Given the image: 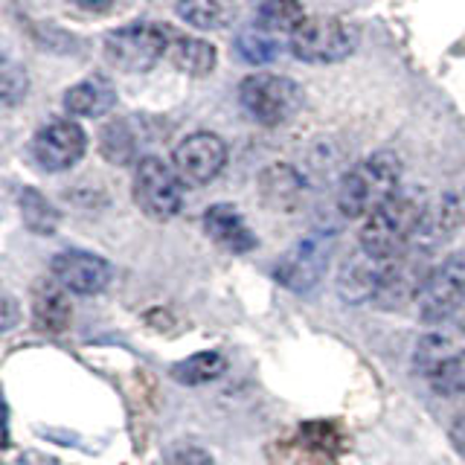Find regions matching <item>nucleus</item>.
<instances>
[{"label":"nucleus","mask_w":465,"mask_h":465,"mask_svg":"<svg viewBox=\"0 0 465 465\" xmlns=\"http://www.w3.org/2000/svg\"><path fill=\"white\" fill-rule=\"evenodd\" d=\"M166 465H215L213 457L198 445H172L166 450Z\"/></svg>","instance_id":"27"},{"label":"nucleus","mask_w":465,"mask_h":465,"mask_svg":"<svg viewBox=\"0 0 465 465\" xmlns=\"http://www.w3.org/2000/svg\"><path fill=\"white\" fill-rule=\"evenodd\" d=\"M256 15L268 33H294L305 21L300 0H256Z\"/></svg>","instance_id":"23"},{"label":"nucleus","mask_w":465,"mask_h":465,"mask_svg":"<svg viewBox=\"0 0 465 465\" xmlns=\"http://www.w3.org/2000/svg\"><path fill=\"white\" fill-rule=\"evenodd\" d=\"M169 33L160 24L134 21L108 33L105 55L125 73H145L163 58V53H169Z\"/></svg>","instance_id":"6"},{"label":"nucleus","mask_w":465,"mask_h":465,"mask_svg":"<svg viewBox=\"0 0 465 465\" xmlns=\"http://www.w3.org/2000/svg\"><path fill=\"white\" fill-rule=\"evenodd\" d=\"M430 203L416 189H399L384 207H378L361 227V251L378 259H396L404 253L425 222Z\"/></svg>","instance_id":"1"},{"label":"nucleus","mask_w":465,"mask_h":465,"mask_svg":"<svg viewBox=\"0 0 465 465\" xmlns=\"http://www.w3.org/2000/svg\"><path fill=\"white\" fill-rule=\"evenodd\" d=\"M116 105V87L108 76L94 73L64 94V108L73 116H102Z\"/></svg>","instance_id":"17"},{"label":"nucleus","mask_w":465,"mask_h":465,"mask_svg":"<svg viewBox=\"0 0 465 465\" xmlns=\"http://www.w3.org/2000/svg\"><path fill=\"white\" fill-rule=\"evenodd\" d=\"M355 26L341 18H331V15H312L291 33V53L309 64L341 62V58L355 53Z\"/></svg>","instance_id":"4"},{"label":"nucleus","mask_w":465,"mask_h":465,"mask_svg":"<svg viewBox=\"0 0 465 465\" xmlns=\"http://www.w3.org/2000/svg\"><path fill=\"white\" fill-rule=\"evenodd\" d=\"M134 201L154 222H169L183 210L181 174L160 157H143L134 169Z\"/></svg>","instance_id":"8"},{"label":"nucleus","mask_w":465,"mask_h":465,"mask_svg":"<svg viewBox=\"0 0 465 465\" xmlns=\"http://www.w3.org/2000/svg\"><path fill=\"white\" fill-rule=\"evenodd\" d=\"M15 465H58V462L50 454H41V450H26V454L15 460Z\"/></svg>","instance_id":"28"},{"label":"nucleus","mask_w":465,"mask_h":465,"mask_svg":"<svg viewBox=\"0 0 465 465\" xmlns=\"http://www.w3.org/2000/svg\"><path fill=\"white\" fill-rule=\"evenodd\" d=\"M26 70L15 64L12 58H4V70H0V94H4V105L12 108L26 96Z\"/></svg>","instance_id":"26"},{"label":"nucleus","mask_w":465,"mask_h":465,"mask_svg":"<svg viewBox=\"0 0 465 465\" xmlns=\"http://www.w3.org/2000/svg\"><path fill=\"white\" fill-rule=\"evenodd\" d=\"M70 4H76L84 12H105L114 4V0H70Z\"/></svg>","instance_id":"30"},{"label":"nucleus","mask_w":465,"mask_h":465,"mask_svg":"<svg viewBox=\"0 0 465 465\" xmlns=\"http://www.w3.org/2000/svg\"><path fill=\"white\" fill-rule=\"evenodd\" d=\"M413 370L425 378L440 396H462L465 392V341L448 334H425L416 343Z\"/></svg>","instance_id":"5"},{"label":"nucleus","mask_w":465,"mask_h":465,"mask_svg":"<svg viewBox=\"0 0 465 465\" xmlns=\"http://www.w3.org/2000/svg\"><path fill=\"white\" fill-rule=\"evenodd\" d=\"M18 203H21V218H24V224L29 230L38 232V236H50V232H55L58 210L38 193V189H33V186L21 189Z\"/></svg>","instance_id":"22"},{"label":"nucleus","mask_w":465,"mask_h":465,"mask_svg":"<svg viewBox=\"0 0 465 465\" xmlns=\"http://www.w3.org/2000/svg\"><path fill=\"white\" fill-rule=\"evenodd\" d=\"M244 114L259 125H282L302 108V87L273 73H253L239 84Z\"/></svg>","instance_id":"3"},{"label":"nucleus","mask_w":465,"mask_h":465,"mask_svg":"<svg viewBox=\"0 0 465 465\" xmlns=\"http://www.w3.org/2000/svg\"><path fill=\"white\" fill-rule=\"evenodd\" d=\"M174 12L195 29H224L236 15V6L232 0H178Z\"/></svg>","instance_id":"20"},{"label":"nucleus","mask_w":465,"mask_h":465,"mask_svg":"<svg viewBox=\"0 0 465 465\" xmlns=\"http://www.w3.org/2000/svg\"><path fill=\"white\" fill-rule=\"evenodd\" d=\"M259 186H262V198L276 210H291L302 198V178L285 163L268 166L262 172Z\"/></svg>","instance_id":"19"},{"label":"nucleus","mask_w":465,"mask_h":465,"mask_svg":"<svg viewBox=\"0 0 465 465\" xmlns=\"http://www.w3.org/2000/svg\"><path fill=\"white\" fill-rule=\"evenodd\" d=\"M84 149H87V134L73 120H53L44 128H38V134L33 140L35 163L47 172H64L70 166H76L84 157Z\"/></svg>","instance_id":"11"},{"label":"nucleus","mask_w":465,"mask_h":465,"mask_svg":"<svg viewBox=\"0 0 465 465\" xmlns=\"http://www.w3.org/2000/svg\"><path fill=\"white\" fill-rule=\"evenodd\" d=\"M450 445H454L460 454L465 457V416H460L454 421V428H450Z\"/></svg>","instance_id":"29"},{"label":"nucleus","mask_w":465,"mask_h":465,"mask_svg":"<svg viewBox=\"0 0 465 465\" xmlns=\"http://www.w3.org/2000/svg\"><path fill=\"white\" fill-rule=\"evenodd\" d=\"M99 149H102V154H105V160H111V163H128V160H134V154H137V137L125 120L111 123V125L102 128Z\"/></svg>","instance_id":"24"},{"label":"nucleus","mask_w":465,"mask_h":465,"mask_svg":"<svg viewBox=\"0 0 465 465\" xmlns=\"http://www.w3.org/2000/svg\"><path fill=\"white\" fill-rule=\"evenodd\" d=\"M392 259H378L370 253H358L346 262L341 268V280H338V291L341 297L349 302H363V300H375L378 291H381L387 271H390Z\"/></svg>","instance_id":"13"},{"label":"nucleus","mask_w":465,"mask_h":465,"mask_svg":"<svg viewBox=\"0 0 465 465\" xmlns=\"http://www.w3.org/2000/svg\"><path fill=\"white\" fill-rule=\"evenodd\" d=\"M169 58L172 64L178 67L186 76H210L215 70L218 53L210 41L203 38H193V35H174L169 44Z\"/></svg>","instance_id":"18"},{"label":"nucleus","mask_w":465,"mask_h":465,"mask_svg":"<svg viewBox=\"0 0 465 465\" xmlns=\"http://www.w3.org/2000/svg\"><path fill=\"white\" fill-rule=\"evenodd\" d=\"M401 189V160L392 152H375L352 166L338 186V210L346 218H370Z\"/></svg>","instance_id":"2"},{"label":"nucleus","mask_w":465,"mask_h":465,"mask_svg":"<svg viewBox=\"0 0 465 465\" xmlns=\"http://www.w3.org/2000/svg\"><path fill=\"white\" fill-rule=\"evenodd\" d=\"M203 230H207V236L218 247H224L227 253H247L256 247L253 230L244 224L239 210L230 207V203H213V207L203 213Z\"/></svg>","instance_id":"14"},{"label":"nucleus","mask_w":465,"mask_h":465,"mask_svg":"<svg viewBox=\"0 0 465 465\" xmlns=\"http://www.w3.org/2000/svg\"><path fill=\"white\" fill-rule=\"evenodd\" d=\"M462 222H465V201L460 195H445L440 203H430V207H428L425 222H421L411 247H419V251L433 253L436 247H440Z\"/></svg>","instance_id":"15"},{"label":"nucleus","mask_w":465,"mask_h":465,"mask_svg":"<svg viewBox=\"0 0 465 465\" xmlns=\"http://www.w3.org/2000/svg\"><path fill=\"white\" fill-rule=\"evenodd\" d=\"M50 268H53V280H58L70 294H79V297H94L99 291H105L114 276L105 259L87 251L55 253Z\"/></svg>","instance_id":"12"},{"label":"nucleus","mask_w":465,"mask_h":465,"mask_svg":"<svg viewBox=\"0 0 465 465\" xmlns=\"http://www.w3.org/2000/svg\"><path fill=\"white\" fill-rule=\"evenodd\" d=\"M329 259H331V239L312 232V236L300 239L285 256H280L273 273H276V280H280V285H285L288 291L309 294V291H314L320 280H323Z\"/></svg>","instance_id":"9"},{"label":"nucleus","mask_w":465,"mask_h":465,"mask_svg":"<svg viewBox=\"0 0 465 465\" xmlns=\"http://www.w3.org/2000/svg\"><path fill=\"white\" fill-rule=\"evenodd\" d=\"M70 291L58 280H38L33 288V320L41 331L47 334H62L67 331L73 309L67 300Z\"/></svg>","instance_id":"16"},{"label":"nucleus","mask_w":465,"mask_h":465,"mask_svg":"<svg viewBox=\"0 0 465 465\" xmlns=\"http://www.w3.org/2000/svg\"><path fill=\"white\" fill-rule=\"evenodd\" d=\"M227 370V361L222 352H195L189 355L186 361L174 363L172 367V378L178 384H207V381H215L218 375H222Z\"/></svg>","instance_id":"21"},{"label":"nucleus","mask_w":465,"mask_h":465,"mask_svg":"<svg viewBox=\"0 0 465 465\" xmlns=\"http://www.w3.org/2000/svg\"><path fill=\"white\" fill-rule=\"evenodd\" d=\"M12 309H15V302H12V297H4V312H6V320H4V329H9V326H12Z\"/></svg>","instance_id":"31"},{"label":"nucleus","mask_w":465,"mask_h":465,"mask_svg":"<svg viewBox=\"0 0 465 465\" xmlns=\"http://www.w3.org/2000/svg\"><path fill=\"white\" fill-rule=\"evenodd\" d=\"M236 53L247 64H268L280 55V47H276V41L268 35V29L259 26V29H244L236 38Z\"/></svg>","instance_id":"25"},{"label":"nucleus","mask_w":465,"mask_h":465,"mask_svg":"<svg viewBox=\"0 0 465 465\" xmlns=\"http://www.w3.org/2000/svg\"><path fill=\"white\" fill-rule=\"evenodd\" d=\"M172 163L183 183L203 186L222 174L227 163V145L218 134L195 131V134H189L186 140L178 143V149L172 154Z\"/></svg>","instance_id":"10"},{"label":"nucleus","mask_w":465,"mask_h":465,"mask_svg":"<svg viewBox=\"0 0 465 465\" xmlns=\"http://www.w3.org/2000/svg\"><path fill=\"white\" fill-rule=\"evenodd\" d=\"M465 305V253H454L421 282L416 294V312L421 323H445Z\"/></svg>","instance_id":"7"}]
</instances>
